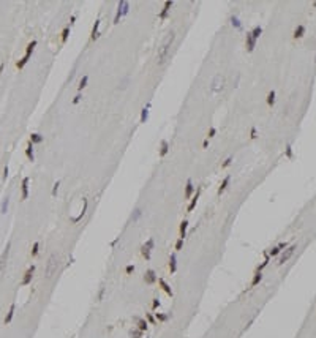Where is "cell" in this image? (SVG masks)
Wrapping results in <instances>:
<instances>
[{"label":"cell","instance_id":"17","mask_svg":"<svg viewBox=\"0 0 316 338\" xmlns=\"http://www.w3.org/2000/svg\"><path fill=\"white\" fill-rule=\"evenodd\" d=\"M29 180H30L29 177L22 179V185H21V190H22V196H21V198H22V199L29 198Z\"/></svg>","mask_w":316,"mask_h":338},{"label":"cell","instance_id":"42","mask_svg":"<svg viewBox=\"0 0 316 338\" xmlns=\"http://www.w3.org/2000/svg\"><path fill=\"white\" fill-rule=\"evenodd\" d=\"M182 246H184V239H177V242H175V251H180Z\"/></svg>","mask_w":316,"mask_h":338},{"label":"cell","instance_id":"13","mask_svg":"<svg viewBox=\"0 0 316 338\" xmlns=\"http://www.w3.org/2000/svg\"><path fill=\"white\" fill-rule=\"evenodd\" d=\"M193 193H194L193 180H191V179H188V180H187V185H185V193H184L185 199H191V198H193Z\"/></svg>","mask_w":316,"mask_h":338},{"label":"cell","instance_id":"49","mask_svg":"<svg viewBox=\"0 0 316 338\" xmlns=\"http://www.w3.org/2000/svg\"><path fill=\"white\" fill-rule=\"evenodd\" d=\"M160 305H161L160 299H153V302H152V308H153V310H157V308H160Z\"/></svg>","mask_w":316,"mask_h":338},{"label":"cell","instance_id":"54","mask_svg":"<svg viewBox=\"0 0 316 338\" xmlns=\"http://www.w3.org/2000/svg\"><path fill=\"white\" fill-rule=\"evenodd\" d=\"M207 146H209V139H207V137H206V139H204V142H202V147H204V149H206Z\"/></svg>","mask_w":316,"mask_h":338},{"label":"cell","instance_id":"6","mask_svg":"<svg viewBox=\"0 0 316 338\" xmlns=\"http://www.w3.org/2000/svg\"><path fill=\"white\" fill-rule=\"evenodd\" d=\"M296 248H297V245H291V246H288L286 250L282 253V256H280V259H278V264L282 266V264H285L286 261H289L291 259V256L294 254V251H296Z\"/></svg>","mask_w":316,"mask_h":338},{"label":"cell","instance_id":"27","mask_svg":"<svg viewBox=\"0 0 316 338\" xmlns=\"http://www.w3.org/2000/svg\"><path fill=\"white\" fill-rule=\"evenodd\" d=\"M25 155H27V158H29L30 161H33V160H35V153H33V144H32L30 141H29V144H27Z\"/></svg>","mask_w":316,"mask_h":338},{"label":"cell","instance_id":"7","mask_svg":"<svg viewBox=\"0 0 316 338\" xmlns=\"http://www.w3.org/2000/svg\"><path fill=\"white\" fill-rule=\"evenodd\" d=\"M10 246H11V242L6 243L5 250H3V253H2V256H0V275L3 273L5 267H6V261H8V254H10Z\"/></svg>","mask_w":316,"mask_h":338},{"label":"cell","instance_id":"44","mask_svg":"<svg viewBox=\"0 0 316 338\" xmlns=\"http://www.w3.org/2000/svg\"><path fill=\"white\" fill-rule=\"evenodd\" d=\"M215 134H217V128H215V127H210L209 133H207V139H210V137H213Z\"/></svg>","mask_w":316,"mask_h":338},{"label":"cell","instance_id":"41","mask_svg":"<svg viewBox=\"0 0 316 338\" xmlns=\"http://www.w3.org/2000/svg\"><path fill=\"white\" fill-rule=\"evenodd\" d=\"M168 318H169V314H165V313H157L155 314V319L160 321V322H165Z\"/></svg>","mask_w":316,"mask_h":338},{"label":"cell","instance_id":"2","mask_svg":"<svg viewBox=\"0 0 316 338\" xmlns=\"http://www.w3.org/2000/svg\"><path fill=\"white\" fill-rule=\"evenodd\" d=\"M57 269H59V258H57V254H51L46 262V267H44L46 278H52L54 273L57 272Z\"/></svg>","mask_w":316,"mask_h":338},{"label":"cell","instance_id":"28","mask_svg":"<svg viewBox=\"0 0 316 338\" xmlns=\"http://www.w3.org/2000/svg\"><path fill=\"white\" fill-rule=\"evenodd\" d=\"M43 139H44V137L41 136L40 133H32L30 134V142L32 144H40V142H43Z\"/></svg>","mask_w":316,"mask_h":338},{"label":"cell","instance_id":"3","mask_svg":"<svg viewBox=\"0 0 316 338\" xmlns=\"http://www.w3.org/2000/svg\"><path fill=\"white\" fill-rule=\"evenodd\" d=\"M128 13H130V2H126V0H120V2L117 3V11H116L114 24H119V22H120V19L123 16H126Z\"/></svg>","mask_w":316,"mask_h":338},{"label":"cell","instance_id":"56","mask_svg":"<svg viewBox=\"0 0 316 338\" xmlns=\"http://www.w3.org/2000/svg\"><path fill=\"white\" fill-rule=\"evenodd\" d=\"M3 66H5V63H0V76H2V73H3Z\"/></svg>","mask_w":316,"mask_h":338},{"label":"cell","instance_id":"19","mask_svg":"<svg viewBox=\"0 0 316 338\" xmlns=\"http://www.w3.org/2000/svg\"><path fill=\"white\" fill-rule=\"evenodd\" d=\"M158 283H160L161 289H163V291H165L168 295H169V297H172V295H174V292H172V288H171L169 285H168V283H166L163 278H160V280H158Z\"/></svg>","mask_w":316,"mask_h":338},{"label":"cell","instance_id":"31","mask_svg":"<svg viewBox=\"0 0 316 338\" xmlns=\"http://www.w3.org/2000/svg\"><path fill=\"white\" fill-rule=\"evenodd\" d=\"M229 21H231V25H233V27H236V29H239V30L242 29V22L239 21V18H237V16H231V19H229Z\"/></svg>","mask_w":316,"mask_h":338},{"label":"cell","instance_id":"15","mask_svg":"<svg viewBox=\"0 0 316 338\" xmlns=\"http://www.w3.org/2000/svg\"><path fill=\"white\" fill-rule=\"evenodd\" d=\"M286 248H288V243H286V242H282V243H278L277 246H273L272 250L269 251V256H278V254L282 253L283 250H286Z\"/></svg>","mask_w":316,"mask_h":338},{"label":"cell","instance_id":"36","mask_svg":"<svg viewBox=\"0 0 316 338\" xmlns=\"http://www.w3.org/2000/svg\"><path fill=\"white\" fill-rule=\"evenodd\" d=\"M68 37H70V25H67L65 29L62 30V43H67Z\"/></svg>","mask_w":316,"mask_h":338},{"label":"cell","instance_id":"5","mask_svg":"<svg viewBox=\"0 0 316 338\" xmlns=\"http://www.w3.org/2000/svg\"><path fill=\"white\" fill-rule=\"evenodd\" d=\"M153 246H155V240H153V239H149V240H147V242L141 246V254H142V256H144L147 261H149L150 256H152Z\"/></svg>","mask_w":316,"mask_h":338},{"label":"cell","instance_id":"38","mask_svg":"<svg viewBox=\"0 0 316 338\" xmlns=\"http://www.w3.org/2000/svg\"><path fill=\"white\" fill-rule=\"evenodd\" d=\"M141 217H142V210L141 209H135V212H133V215H131V220H133V221H138Z\"/></svg>","mask_w":316,"mask_h":338},{"label":"cell","instance_id":"9","mask_svg":"<svg viewBox=\"0 0 316 338\" xmlns=\"http://www.w3.org/2000/svg\"><path fill=\"white\" fill-rule=\"evenodd\" d=\"M201 191H202V188L201 187H198V190H196V193L193 195V198H191V201H190V204H188V207H187V212H193L194 210V207H196V204H198V201H199V196H201Z\"/></svg>","mask_w":316,"mask_h":338},{"label":"cell","instance_id":"53","mask_svg":"<svg viewBox=\"0 0 316 338\" xmlns=\"http://www.w3.org/2000/svg\"><path fill=\"white\" fill-rule=\"evenodd\" d=\"M147 319H149V322H152V324L155 322V318H153L152 314H147Z\"/></svg>","mask_w":316,"mask_h":338},{"label":"cell","instance_id":"45","mask_svg":"<svg viewBox=\"0 0 316 338\" xmlns=\"http://www.w3.org/2000/svg\"><path fill=\"white\" fill-rule=\"evenodd\" d=\"M133 272H135V266H133V264H128V266L125 267V273H126V275H130V273H133Z\"/></svg>","mask_w":316,"mask_h":338},{"label":"cell","instance_id":"25","mask_svg":"<svg viewBox=\"0 0 316 338\" xmlns=\"http://www.w3.org/2000/svg\"><path fill=\"white\" fill-rule=\"evenodd\" d=\"M304 35H305V25H302V24H299V25L296 27V30H294V35H292V37H294V38H296V40H297V38H302V37H304Z\"/></svg>","mask_w":316,"mask_h":338},{"label":"cell","instance_id":"24","mask_svg":"<svg viewBox=\"0 0 316 338\" xmlns=\"http://www.w3.org/2000/svg\"><path fill=\"white\" fill-rule=\"evenodd\" d=\"M187 229H188V220H184V221L180 223V227H179L180 239H185L187 237Z\"/></svg>","mask_w":316,"mask_h":338},{"label":"cell","instance_id":"4","mask_svg":"<svg viewBox=\"0 0 316 338\" xmlns=\"http://www.w3.org/2000/svg\"><path fill=\"white\" fill-rule=\"evenodd\" d=\"M223 87H224V76L217 74L212 81V84H210V90H212V93H220L223 90Z\"/></svg>","mask_w":316,"mask_h":338},{"label":"cell","instance_id":"1","mask_svg":"<svg viewBox=\"0 0 316 338\" xmlns=\"http://www.w3.org/2000/svg\"><path fill=\"white\" fill-rule=\"evenodd\" d=\"M174 40H175V33L172 30L163 38V43H161L160 49H158V56H157V63L158 65H165L166 60L169 59V56H171V47H172Z\"/></svg>","mask_w":316,"mask_h":338},{"label":"cell","instance_id":"8","mask_svg":"<svg viewBox=\"0 0 316 338\" xmlns=\"http://www.w3.org/2000/svg\"><path fill=\"white\" fill-rule=\"evenodd\" d=\"M33 273H35V266L32 264V266H30V267L25 270V273H24V278H22V281H21V285H22V286L30 285V283H32V278H33Z\"/></svg>","mask_w":316,"mask_h":338},{"label":"cell","instance_id":"14","mask_svg":"<svg viewBox=\"0 0 316 338\" xmlns=\"http://www.w3.org/2000/svg\"><path fill=\"white\" fill-rule=\"evenodd\" d=\"M172 5H174L172 0H168V2H165V5H163V8H161V11H160L158 18H160V19H165V18L168 16V13H169V10L172 8Z\"/></svg>","mask_w":316,"mask_h":338},{"label":"cell","instance_id":"26","mask_svg":"<svg viewBox=\"0 0 316 338\" xmlns=\"http://www.w3.org/2000/svg\"><path fill=\"white\" fill-rule=\"evenodd\" d=\"M136 326H138V329L141 330V332H145L147 327H149V324H147V321L142 319V318H136Z\"/></svg>","mask_w":316,"mask_h":338},{"label":"cell","instance_id":"20","mask_svg":"<svg viewBox=\"0 0 316 338\" xmlns=\"http://www.w3.org/2000/svg\"><path fill=\"white\" fill-rule=\"evenodd\" d=\"M261 280H262V272L256 270V272H255V275H253V280H251V283H250V286H251V288L258 286L259 283H261Z\"/></svg>","mask_w":316,"mask_h":338},{"label":"cell","instance_id":"35","mask_svg":"<svg viewBox=\"0 0 316 338\" xmlns=\"http://www.w3.org/2000/svg\"><path fill=\"white\" fill-rule=\"evenodd\" d=\"M273 103H275V90H270L267 93V105L269 106H273Z\"/></svg>","mask_w":316,"mask_h":338},{"label":"cell","instance_id":"57","mask_svg":"<svg viewBox=\"0 0 316 338\" xmlns=\"http://www.w3.org/2000/svg\"><path fill=\"white\" fill-rule=\"evenodd\" d=\"M314 65H316V57H314Z\"/></svg>","mask_w":316,"mask_h":338},{"label":"cell","instance_id":"40","mask_svg":"<svg viewBox=\"0 0 316 338\" xmlns=\"http://www.w3.org/2000/svg\"><path fill=\"white\" fill-rule=\"evenodd\" d=\"M32 256H37V254L40 253V242H35L33 245H32Z\"/></svg>","mask_w":316,"mask_h":338},{"label":"cell","instance_id":"22","mask_svg":"<svg viewBox=\"0 0 316 338\" xmlns=\"http://www.w3.org/2000/svg\"><path fill=\"white\" fill-rule=\"evenodd\" d=\"M229 182H231V175H226V177L223 179V182L220 183V187H218V190H217V193H218V195H221V193H224V190L228 188Z\"/></svg>","mask_w":316,"mask_h":338},{"label":"cell","instance_id":"21","mask_svg":"<svg viewBox=\"0 0 316 338\" xmlns=\"http://www.w3.org/2000/svg\"><path fill=\"white\" fill-rule=\"evenodd\" d=\"M15 311H16V303H11V307H10V311L6 313L5 319H3V322H5V324H10V322H11L13 316H15Z\"/></svg>","mask_w":316,"mask_h":338},{"label":"cell","instance_id":"32","mask_svg":"<svg viewBox=\"0 0 316 338\" xmlns=\"http://www.w3.org/2000/svg\"><path fill=\"white\" fill-rule=\"evenodd\" d=\"M147 119H149V106L142 108V111H141V123H145Z\"/></svg>","mask_w":316,"mask_h":338},{"label":"cell","instance_id":"34","mask_svg":"<svg viewBox=\"0 0 316 338\" xmlns=\"http://www.w3.org/2000/svg\"><path fill=\"white\" fill-rule=\"evenodd\" d=\"M87 82H89V76H87V74H84V76H82V79L79 81V85H78V90H79V92L87 85Z\"/></svg>","mask_w":316,"mask_h":338},{"label":"cell","instance_id":"52","mask_svg":"<svg viewBox=\"0 0 316 338\" xmlns=\"http://www.w3.org/2000/svg\"><path fill=\"white\" fill-rule=\"evenodd\" d=\"M8 172H10L8 166H5V169H3V180H6V179H8Z\"/></svg>","mask_w":316,"mask_h":338},{"label":"cell","instance_id":"33","mask_svg":"<svg viewBox=\"0 0 316 338\" xmlns=\"http://www.w3.org/2000/svg\"><path fill=\"white\" fill-rule=\"evenodd\" d=\"M142 333L144 332H141L139 329H131L130 330V338H142Z\"/></svg>","mask_w":316,"mask_h":338},{"label":"cell","instance_id":"30","mask_svg":"<svg viewBox=\"0 0 316 338\" xmlns=\"http://www.w3.org/2000/svg\"><path fill=\"white\" fill-rule=\"evenodd\" d=\"M8 205H10V198L6 196V198H3V201H2V207H0V213H5L8 212Z\"/></svg>","mask_w":316,"mask_h":338},{"label":"cell","instance_id":"43","mask_svg":"<svg viewBox=\"0 0 316 338\" xmlns=\"http://www.w3.org/2000/svg\"><path fill=\"white\" fill-rule=\"evenodd\" d=\"M285 153H286V158H292V147H291V144H288V146H286Z\"/></svg>","mask_w":316,"mask_h":338},{"label":"cell","instance_id":"12","mask_svg":"<svg viewBox=\"0 0 316 338\" xmlns=\"http://www.w3.org/2000/svg\"><path fill=\"white\" fill-rule=\"evenodd\" d=\"M87 205H89L87 198H82V209H81V212H79V215H78V217H76V218H71V223H79V221H81L82 217L86 215V212H87Z\"/></svg>","mask_w":316,"mask_h":338},{"label":"cell","instance_id":"46","mask_svg":"<svg viewBox=\"0 0 316 338\" xmlns=\"http://www.w3.org/2000/svg\"><path fill=\"white\" fill-rule=\"evenodd\" d=\"M104 292H106V288L101 286V288H100V292H98V300H103V297H104Z\"/></svg>","mask_w":316,"mask_h":338},{"label":"cell","instance_id":"51","mask_svg":"<svg viewBox=\"0 0 316 338\" xmlns=\"http://www.w3.org/2000/svg\"><path fill=\"white\" fill-rule=\"evenodd\" d=\"M250 137H251V139H255V137H256V128L255 127L250 130Z\"/></svg>","mask_w":316,"mask_h":338},{"label":"cell","instance_id":"16","mask_svg":"<svg viewBox=\"0 0 316 338\" xmlns=\"http://www.w3.org/2000/svg\"><path fill=\"white\" fill-rule=\"evenodd\" d=\"M100 24H101V21L96 19L93 27H92V32H90V40H92V41H95L98 37H100Z\"/></svg>","mask_w":316,"mask_h":338},{"label":"cell","instance_id":"11","mask_svg":"<svg viewBox=\"0 0 316 338\" xmlns=\"http://www.w3.org/2000/svg\"><path fill=\"white\" fill-rule=\"evenodd\" d=\"M245 46H247V51L253 52L256 47V40L251 37V32H247V37H245Z\"/></svg>","mask_w":316,"mask_h":338},{"label":"cell","instance_id":"37","mask_svg":"<svg viewBox=\"0 0 316 338\" xmlns=\"http://www.w3.org/2000/svg\"><path fill=\"white\" fill-rule=\"evenodd\" d=\"M29 60H30V56H24V57L21 59V60L18 62V63H16V66H18L19 70H21V68H24V65H25V63H27V62H29Z\"/></svg>","mask_w":316,"mask_h":338},{"label":"cell","instance_id":"18","mask_svg":"<svg viewBox=\"0 0 316 338\" xmlns=\"http://www.w3.org/2000/svg\"><path fill=\"white\" fill-rule=\"evenodd\" d=\"M168 152H169V142H168L166 139H163L161 141V144H160V150H158V155L163 158V156H166L168 155Z\"/></svg>","mask_w":316,"mask_h":338},{"label":"cell","instance_id":"29","mask_svg":"<svg viewBox=\"0 0 316 338\" xmlns=\"http://www.w3.org/2000/svg\"><path fill=\"white\" fill-rule=\"evenodd\" d=\"M250 32H251V37L258 41V40H259V37H261V33H262V27H261V25H256L255 29L250 30Z\"/></svg>","mask_w":316,"mask_h":338},{"label":"cell","instance_id":"10","mask_svg":"<svg viewBox=\"0 0 316 338\" xmlns=\"http://www.w3.org/2000/svg\"><path fill=\"white\" fill-rule=\"evenodd\" d=\"M157 280H158V277H157L155 270H152V269L145 270V273H144V281H145V285H153V283H157Z\"/></svg>","mask_w":316,"mask_h":338},{"label":"cell","instance_id":"55","mask_svg":"<svg viewBox=\"0 0 316 338\" xmlns=\"http://www.w3.org/2000/svg\"><path fill=\"white\" fill-rule=\"evenodd\" d=\"M74 21H76V16H71V19H70V25H73Z\"/></svg>","mask_w":316,"mask_h":338},{"label":"cell","instance_id":"47","mask_svg":"<svg viewBox=\"0 0 316 338\" xmlns=\"http://www.w3.org/2000/svg\"><path fill=\"white\" fill-rule=\"evenodd\" d=\"M59 187H60V182L57 180V182L54 183V187H52V196H55V195H57V191H59Z\"/></svg>","mask_w":316,"mask_h":338},{"label":"cell","instance_id":"23","mask_svg":"<svg viewBox=\"0 0 316 338\" xmlns=\"http://www.w3.org/2000/svg\"><path fill=\"white\" fill-rule=\"evenodd\" d=\"M177 270V256H175V253H172L169 256V272L174 273Z\"/></svg>","mask_w":316,"mask_h":338},{"label":"cell","instance_id":"39","mask_svg":"<svg viewBox=\"0 0 316 338\" xmlns=\"http://www.w3.org/2000/svg\"><path fill=\"white\" fill-rule=\"evenodd\" d=\"M35 46H37V41H32V43H29V46H27V51H25V56H32V52H33V49H35Z\"/></svg>","mask_w":316,"mask_h":338},{"label":"cell","instance_id":"48","mask_svg":"<svg viewBox=\"0 0 316 338\" xmlns=\"http://www.w3.org/2000/svg\"><path fill=\"white\" fill-rule=\"evenodd\" d=\"M231 163H233V156H228V158H226V160H224V163L221 164V168H228V166H229V164H231Z\"/></svg>","mask_w":316,"mask_h":338},{"label":"cell","instance_id":"50","mask_svg":"<svg viewBox=\"0 0 316 338\" xmlns=\"http://www.w3.org/2000/svg\"><path fill=\"white\" fill-rule=\"evenodd\" d=\"M81 100H82V95H81V93H78V95H76L74 98H73V105H78V103H79Z\"/></svg>","mask_w":316,"mask_h":338}]
</instances>
